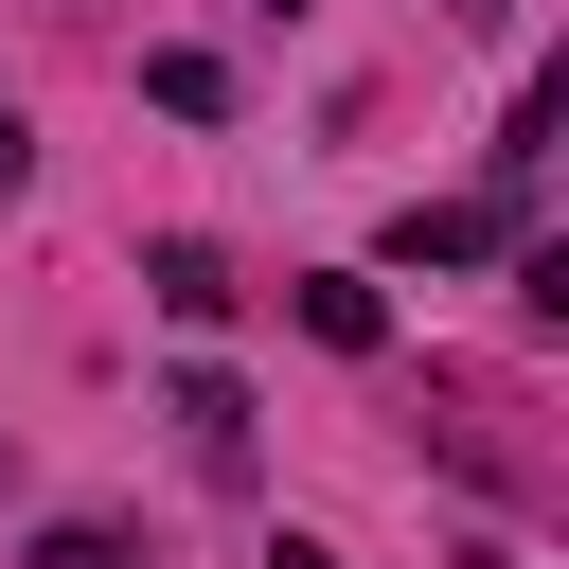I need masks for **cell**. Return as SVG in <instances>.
<instances>
[{"mask_svg": "<svg viewBox=\"0 0 569 569\" xmlns=\"http://www.w3.org/2000/svg\"><path fill=\"white\" fill-rule=\"evenodd\" d=\"M498 249H516V231H498L480 196H409V213H391V267H498Z\"/></svg>", "mask_w": 569, "mask_h": 569, "instance_id": "1", "label": "cell"}, {"mask_svg": "<svg viewBox=\"0 0 569 569\" xmlns=\"http://www.w3.org/2000/svg\"><path fill=\"white\" fill-rule=\"evenodd\" d=\"M284 320H302L320 356H373V338H391V302H373V267H302V284H284Z\"/></svg>", "mask_w": 569, "mask_h": 569, "instance_id": "2", "label": "cell"}, {"mask_svg": "<svg viewBox=\"0 0 569 569\" xmlns=\"http://www.w3.org/2000/svg\"><path fill=\"white\" fill-rule=\"evenodd\" d=\"M142 284H160V320H178V338H213V320H231V267H213L196 231H160V249H142Z\"/></svg>", "mask_w": 569, "mask_h": 569, "instance_id": "3", "label": "cell"}, {"mask_svg": "<svg viewBox=\"0 0 569 569\" xmlns=\"http://www.w3.org/2000/svg\"><path fill=\"white\" fill-rule=\"evenodd\" d=\"M160 409H178V445H196V462H213V480H231V462H249V391H231V373H213V356H196V373H178V391H160Z\"/></svg>", "mask_w": 569, "mask_h": 569, "instance_id": "4", "label": "cell"}, {"mask_svg": "<svg viewBox=\"0 0 569 569\" xmlns=\"http://www.w3.org/2000/svg\"><path fill=\"white\" fill-rule=\"evenodd\" d=\"M142 89H160L178 124H213V107H231V71H213V53H142Z\"/></svg>", "mask_w": 569, "mask_h": 569, "instance_id": "5", "label": "cell"}, {"mask_svg": "<svg viewBox=\"0 0 569 569\" xmlns=\"http://www.w3.org/2000/svg\"><path fill=\"white\" fill-rule=\"evenodd\" d=\"M36 569H142V551H124L107 516H53V533H36Z\"/></svg>", "mask_w": 569, "mask_h": 569, "instance_id": "6", "label": "cell"}, {"mask_svg": "<svg viewBox=\"0 0 569 569\" xmlns=\"http://www.w3.org/2000/svg\"><path fill=\"white\" fill-rule=\"evenodd\" d=\"M18 178H36V124H18V107H0V196H18Z\"/></svg>", "mask_w": 569, "mask_h": 569, "instance_id": "7", "label": "cell"}, {"mask_svg": "<svg viewBox=\"0 0 569 569\" xmlns=\"http://www.w3.org/2000/svg\"><path fill=\"white\" fill-rule=\"evenodd\" d=\"M267 569H338V551H320V533H284V551H267Z\"/></svg>", "mask_w": 569, "mask_h": 569, "instance_id": "8", "label": "cell"}, {"mask_svg": "<svg viewBox=\"0 0 569 569\" xmlns=\"http://www.w3.org/2000/svg\"><path fill=\"white\" fill-rule=\"evenodd\" d=\"M462 569H516V551H462Z\"/></svg>", "mask_w": 569, "mask_h": 569, "instance_id": "9", "label": "cell"}]
</instances>
